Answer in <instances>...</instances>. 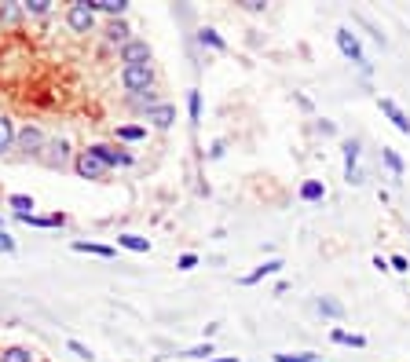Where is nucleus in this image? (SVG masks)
<instances>
[{"instance_id":"f257e3e1","label":"nucleus","mask_w":410,"mask_h":362,"mask_svg":"<svg viewBox=\"0 0 410 362\" xmlns=\"http://www.w3.org/2000/svg\"><path fill=\"white\" fill-rule=\"evenodd\" d=\"M334 41H337V52L348 59V62H355L359 70L370 77V59H367V52H363V44H359V33L348 29V26H341V29L334 33Z\"/></svg>"},{"instance_id":"f03ea898","label":"nucleus","mask_w":410,"mask_h":362,"mask_svg":"<svg viewBox=\"0 0 410 362\" xmlns=\"http://www.w3.org/2000/svg\"><path fill=\"white\" fill-rule=\"evenodd\" d=\"M121 88L128 95H139L146 88H154V66L151 62H136V66H121Z\"/></svg>"},{"instance_id":"7ed1b4c3","label":"nucleus","mask_w":410,"mask_h":362,"mask_svg":"<svg viewBox=\"0 0 410 362\" xmlns=\"http://www.w3.org/2000/svg\"><path fill=\"white\" fill-rule=\"evenodd\" d=\"M15 146H19L22 154H29V158H41V151L48 146L44 128H41V125H22V128H15Z\"/></svg>"},{"instance_id":"20e7f679","label":"nucleus","mask_w":410,"mask_h":362,"mask_svg":"<svg viewBox=\"0 0 410 362\" xmlns=\"http://www.w3.org/2000/svg\"><path fill=\"white\" fill-rule=\"evenodd\" d=\"M67 26L74 33H81V37L95 29V11L88 8V0H74V4L67 8Z\"/></svg>"},{"instance_id":"39448f33","label":"nucleus","mask_w":410,"mask_h":362,"mask_svg":"<svg viewBox=\"0 0 410 362\" xmlns=\"http://www.w3.org/2000/svg\"><path fill=\"white\" fill-rule=\"evenodd\" d=\"M88 154L92 158H100L107 169H128L136 158L128 154V151H118V146H107V143H95V146H88Z\"/></svg>"},{"instance_id":"423d86ee","label":"nucleus","mask_w":410,"mask_h":362,"mask_svg":"<svg viewBox=\"0 0 410 362\" xmlns=\"http://www.w3.org/2000/svg\"><path fill=\"white\" fill-rule=\"evenodd\" d=\"M41 161L48 169H67L70 165V139H48V146L41 151Z\"/></svg>"},{"instance_id":"0eeeda50","label":"nucleus","mask_w":410,"mask_h":362,"mask_svg":"<svg viewBox=\"0 0 410 362\" xmlns=\"http://www.w3.org/2000/svg\"><path fill=\"white\" fill-rule=\"evenodd\" d=\"M74 169H77L81 179H103V176H107V165H103L100 158H92L88 151H81V154L74 158Z\"/></svg>"},{"instance_id":"6e6552de","label":"nucleus","mask_w":410,"mask_h":362,"mask_svg":"<svg viewBox=\"0 0 410 362\" xmlns=\"http://www.w3.org/2000/svg\"><path fill=\"white\" fill-rule=\"evenodd\" d=\"M118 55H121V62H125V66L151 62V44H146V41H139V37H132L128 44H121V48H118Z\"/></svg>"},{"instance_id":"1a4fd4ad","label":"nucleus","mask_w":410,"mask_h":362,"mask_svg":"<svg viewBox=\"0 0 410 362\" xmlns=\"http://www.w3.org/2000/svg\"><path fill=\"white\" fill-rule=\"evenodd\" d=\"M377 106H381V113H385V118L403 132V136H410V118L399 110V103H392V99H377Z\"/></svg>"},{"instance_id":"9d476101","label":"nucleus","mask_w":410,"mask_h":362,"mask_svg":"<svg viewBox=\"0 0 410 362\" xmlns=\"http://www.w3.org/2000/svg\"><path fill=\"white\" fill-rule=\"evenodd\" d=\"M143 118L151 121L154 128H172V121H176V106H172V103H158V106L146 110Z\"/></svg>"},{"instance_id":"9b49d317","label":"nucleus","mask_w":410,"mask_h":362,"mask_svg":"<svg viewBox=\"0 0 410 362\" xmlns=\"http://www.w3.org/2000/svg\"><path fill=\"white\" fill-rule=\"evenodd\" d=\"M88 8L95 15H110V19H125L128 11V0H88Z\"/></svg>"},{"instance_id":"f8f14e48","label":"nucleus","mask_w":410,"mask_h":362,"mask_svg":"<svg viewBox=\"0 0 410 362\" xmlns=\"http://www.w3.org/2000/svg\"><path fill=\"white\" fill-rule=\"evenodd\" d=\"M286 267V263L282 260H264V263H260V267L257 271H250V274H242V286H257L260 282V278H271V274H278V271H282Z\"/></svg>"},{"instance_id":"ddd939ff","label":"nucleus","mask_w":410,"mask_h":362,"mask_svg":"<svg viewBox=\"0 0 410 362\" xmlns=\"http://www.w3.org/2000/svg\"><path fill=\"white\" fill-rule=\"evenodd\" d=\"M103 33H107V41H110V44H118V48L132 41V29H128V22H125V19H110Z\"/></svg>"},{"instance_id":"4468645a","label":"nucleus","mask_w":410,"mask_h":362,"mask_svg":"<svg viewBox=\"0 0 410 362\" xmlns=\"http://www.w3.org/2000/svg\"><path fill=\"white\" fill-rule=\"evenodd\" d=\"M22 19H26L22 0H4V4H0V26H19Z\"/></svg>"},{"instance_id":"2eb2a0df","label":"nucleus","mask_w":410,"mask_h":362,"mask_svg":"<svg viewBox=\"0 0 410 362\" xmlns=\"http://www.w3.org/2000/svg\"><path fill=\"white\" fill-rule=\"evenodd\" d=\"M74 253H92V256H103V260H114L118 249L114 245H100V242H74Z\"/></svg>"},{"instance_id":"dca6fc26","label":"nucleus","mask_w":410,"mask_h":362,"mask_svg":"<svg viewBox=\"0 0 410 362\" xmlns=\"http://www.w3.org/2000/svg\"><path fill=\"white\" fill-rule=\"evenodd\" d=\"M198 44H202V48H212V52H227V41H224L212 26H202V29H198Z\"/></svg>"},{"instance_id":"f3484780","label":"nucleus","mask_w":410,"mask_h":362,"mask_svg":"<svg viewBox=\"0 0 410 362\" xmlns=\"http://www.w3.org/2000/svg\"><path fill=\"white\" fill-rule=\"evenodd\" d=\"M161 103V95H158V88H146V92H139V95H128V106H136V110H151V106H158Z\"/></svg>"},{"instance_id":"a211bd4d","label":"nucleus","mask_w":410,"mask_h":362,"mask_svg":"<svg viewBox=\"0 0 410 362\" xmlns=\"http://www.w3.org/2000/svg\"><path fill=\"white\" fill-rule=\"evenodd\" d=\"M315 311H319V315H326V319H344V304L334 300V296H319Z\"/></svg>"},{"instance_id":"6ab92c4d","label":"nucleus","mask_w":410,"mask_h":362,"mask_svg":"<svg viewBox=\"0 0 410 362\" xmlns=\"http://www.w3.org/2000/svg\"><path fill=\"white\" fill-rule=\"evenodd\" d=\"M330 340L334 344H348V348H367V337L363 333H348V329H330Z\"/></svg>"},{"instance_id":"aec40b11","label":"nucleus","mask_w":410,"mask_h":362,"mask_svg":"<svg viewBox=\"0 0 410 362\" xmlns=\"http://www.w3.org/2000/svg\"><path fill=\"white\" fill-rule=\"evenodd\" d=\"M381 161L388 165V172L396 176V179H403V172H406V165H403V158L392 151V146H381Z\"/></svg>"},{"instance_id":"412c9836","label":"nucleus","mask_w":410,"mask_h":362,"mask_svg":"<svg viewBox=\"0 0 410 362\" xmlns=\"http://www.w3.org/2000/svg\"><path fill=\"white\" fill-rule=\"evenodd\" d=\"M322 197H326V187L319 179H304L301 183V202H322Z\"/></svg>"},{"instance_id":"4be33fe9","label":"nucleus","mask_w":410,"mask_h":362,"mask_svg":"<svg viewBox=\"0 0 410 362\" xmlns=\"http://www.w3.org/2000/svg\"><path fill=\"white\" fill-rule=\"evenodd\" d=\"M114 136H118L121 143H143V139H146V128H143V125H121Z\"/></svg>"},{"instance_id":"5701e85b","label":"nucleus","mask_w":410,"mask_h":362,"mask_svg":"<svg viewBox=\"0 0 410 362\" xmlns=\"http://www.w3.org/2000/svg\"><path fill=\"white\" fill-rule=\"evenodd\" d=\"M8 205L15 209V216H29V212H34V197L29 194H8Z\"/></svg>"},{"instance_id":"b1692460","label":"nucleus","mask_w":410,"mask_h":362,"mask_svg":"<svg viewBox=\"0 0 410 362\" xmlns=\"http://www.w3.org/2000/svg\"><path fill=\"white\" fill-rule=\"evenodd\" d=\"M118 245H121V249H128V253H151V242L139 238V235H121Z\"/></svg>"},{"instance_id":"393cba45","label":"nucleus","mask_w":410,"mask_h":362,"mask_svg":"<svg viewBox=\"0 0 410 362\" xmlns=\"http://www.w3.org/2000/svg\"><path fill=\"white\" fill-rule=\"evenodd\" d=\"M11 146H15V125H11V118L0 113V154L11 151Z\"/></svg>"},{"instance_id":"a878e982","label":"nucleus","mask_w":410,"mask_h":362,"mask_svg":"<svg viewBox=\"0 0 410 362\" xmlns=\"http://www.w3.org/2000/svg\"><path fill=\"white\" fill-rule=\"evenodd\" d=\"M187 113H191V125L202 121V92H198V88L187 92Z\"/></svg>"},{"instance_id":"bb28decb","label":"nucleus","mask_w":410,"mask_h":362,"mask_svg":"<svg viewBox=\"0 0 410 362\" xmlns=\"http://www.w3.org/2000/svg\"><path fill=\"white\" fill-rule=\"evenodd\" d=\"M0 362H34V351L29 348H4L0 351Z\"/></svg>"},{"instance_id":"cd10ccee","label":"nucleus","mask_w":410,"mask_h":362,"mask_svg":"<svg viewBox=\"0 0 410 362\" xmlns=\"http://www.w3.org/2000/svg\"><path fill=\"white\" fill-rule=\"evenodd\" d=\"M275 362H319L315 351H297V355H286V351H278Z\"/></svg>"},{"instance_id":"c85d7f7f","label":"nucleus","mask_w":410,"mask_h":362,"mask_svg":"<svg viewBox=\"0 0 410 362\" xmlns=\"http://www.w3.org/2000/svg\"><path fill=\"white\" fill-rule=\"evenodd\" d=\"M22 11L26 15H48L52 4H48V0H22Z\"/></svg>"},{"instance_id":"c756f323","label":"nucleus","mask_w":410,"mask_h":362,"mask_svg":"<svg viewBox=\"0 0 410 362\" xmlns=\"http://www.w3.org/2000/svg\"><path fill=\"white\" fill-rule=\"evenodd\" d=\"M209 355H212V344H209V340H205V344H194V348L184 351V358H205V362H209Z\"/></svg>"},{"instance_id":"7c9ffc66","label":"nucleus","mask_w":410,"mask_h":362,"mask_svg":"<svg viewBox=\"0 0 410 362\" xmlns=\"http://www.w3.org/2000/svg\"><path fill=\"white\" fill-rule=\"evenodd\" d=\"M15 249H19V242H15V238L8 235V230H4V227H0V253H4V256H11Z\"/></svg>"},{"instance_id":"2f4dec72","label":"nucleus","mask_w":410,"mask_h":362,"mask_svg":"<svg viewBox=\"0 0 410 362\" xmlns=\"http://www.w3.org/2000/svg\"><path fill=\"white\" fill-rule=\"evenodd\" d=\"M176 267H179V271H194V267H198V256H194V253H184V256L176 260Z\"/></svg>"},{"instance_id":"473e14b6","label":"nucleus","mask_w":410,"mask_h":362,"mask_svg":"<svg viewBox=\"0 0 410 362\" xmlns=\"http://www.w3.org/2000/svg\"><path fill=\"white\" fill-rule=\"evenodd\" d=\"M388 271H399V274H406V271H410L406 256H392V260H388Z\"/></svg>"},{"instance_id":"72a5a7b5","label":"nucleus","mask_w":410,"mask_h":362,"mask_svg":"<svg viewBox=\"0 0 410 362\" xmlns=\"http://www.w3.org/2000/svg\"><path fill=\"white\" fill-rule=\"evenodd\" d=\"M67 348H70V351H74L77 358H92V351H88V348H85V344H81V340H67Z\"/></svg>"},{"instance_id":"f704fd0d","label":"nucleus","mask_w":410,"mask_h":362,"mask_svg":"<svg viewBox=\"0 0 410 362\" xmlns=\"http://www.w3.org/2000/svg\"><path fill=\"white\" fill-rule=\"evenodd\" d=\"M209 158H212V161H220V158H224V139H217V143H212V151H209Z\"/></svg>"},{"instance_id":"c9c22d12","label":"nucleus","mask_w":410,"mask_h":362,"mask_svg":"<svg viewBox=\"0 0 410 362\" xmlns=\"http://www.w3.org/2000/svg\"><path fill=\"white\" fill-rule=\"evenodd\" d=\"M245 11H264L268 4H264V0H245V4H242Z\"/></svg>"},{"instance_id":"e433bc0d","label":"nucleus","mask_w":410,"mask_h":362,"mask_svg":"<svg viewBox=\"0 0 410 362\" xmlns=\"http://www.w3.org/2000/svg\"><path fill=\"white\" fill-rule=\"evenodd\" d=\"M209 362H238V355H224V358H209Z\"/></svg>"}]
</instances>
